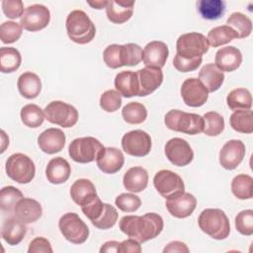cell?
Returning <instances> with one entry per match:
<instances>
[{
  "instance_id": "obj_1",
  "label": "cell",
  "mask_w": 253,
  "mask_h": 253,
  "mask_svg": "<svg viewBox=\"0 0 253 253\" xmlns=\"http://www.w3.org/2000/svg\"><path fill=\"white\" fill-rule=\"evenodd\" d=\"M163 225V218L155 212H147L144 215H125L119 222L120 229L139 243L158 236Z\"/></svg>"
},
{
  "instance_id": "obj_2",
  "label": "cell",
  "mask_w": 253,
  "mask_h": 253,
  "mask_svg": "<svg viewBox=\"0 0 253 253\" xmlns=\"http://www.w3.org/2000/svg\"><path fill=\"white\" fill-rule=\"evenodd\" d=\"M69 39L79 44L90 42L96 34V28L88 15L82 10L71 11L65 22Z\"/></svg>"
},
{
  "instance_id": "obj_3",
  "label": "cell",
  "mask_w": 253,
  "mask_h": 253,
  "mask_svg": "<svg viewBox=\"0 0 253 253\" xmlns=\"http://www.w3.org/2000/svg\"><path fill=\"white\" fill-rule=\"evenodd\" d=\"M198 224L203 232L213 239H225L230 232V224L225 212L219 209H206L199 217Z\"/></svg>"
},
{
  "instance_id": "obj_4",
  "label": "cell",
  "mask_w": 253,
  "mask_h": 253,
  "mask_svg": "<svg viewBox=\"0 0 253 253\" xmlns=\"http://www.w3.org/2000/svg\"><path fill=\"white\" fill-rule=\"evenodd\" d=\"M164 123L169 129L187 134H198L204 130L203 117L180 110L169 111L165 115Z\"/></svg>"
},
{
  "instance_id": "obj_5",
  "label": "cell",
  "mask_w": 253,
  "mask_h": 253,
  "mask_svg": "<svg viewBox=\"0 0 253 253\" xmlns=\"http://www.w3.org/2000/svg\"><path fill=\"white\" fill-rule=\"evenodd\" d=\"M5 170L9 178L20 184L30 183L36 174L33 160L24 153H14L8 157Z\"/></svg>"
},
{
  "instance_id": "obj_6",
  "label": "cell",
  "mask_w": 253,
  "mask_h": 253,
  "mask_svg": "<svg viewBox=\"0 0 253 253\" xmlns=\"http://www.w3.org/2000/svg\"><path fill=\"white\" fill-rule=\"evenodd\" d=\"M103 144L95 137L84 136L73 139L68 147L70 158L78 163H90L97 159Z\"/></svg>"
},
{
  "instance_id": "obj_7",
  "label": "cell",
  "mask_w": 253,
  "mask_h": 253,
  "mask_svg": "<svg viewBox=\"0 0 253 253\" xmlns=\"http://www.w3.org/2000/svg\"><path fill=\"white\" fill-rule=\"evenodd\" d=\"M209 48V41L201 33L184 34L176 42L177 54L187 59L202 57L203 54L208 52Z\"/></svg>"
},
{
  "instance_id": "obj_8",
  "label": "cell",
  "mask_w": 253,
  "mask_h": 253,
  "mask_svg": "<svg viewBox=\"0 0 253 253\" xmlns=\"http://www.w3.org/2000/svg\"><path fill=\"white\" fill-rule=\"evenodd\" d=\"M58 227L63 237L73 244H82L89 236L87 224L75 212L64 213L58 221Z\"/></svg>"
},
{
  "instance_id": "obj_9",
  "label": "cell",
  "mask_w": 253,
  "mask_h": 253,
  "mask_svg": "<svg viewBox=\"0 0 253 253\" xmlns=\"http://www.w3.org/2000/svg\"><path fill=\"white\" fill-rule=\"evenodd\" d=\"M45 119L62 127H71L78 122V111L62 101H52L43 110Z\"/></svg>"
},
{
  "instance_id": "obj_10",
  "label": "cell",
  "mask_w": 253,
  "mask_h": 253,
  "mask_svg": "<svg viewBox=\"0 0 253 253\" xmlns=\"http://www.w3.org/2000/svg\"><path fill=\"white\" fill-rule=\"evenodd\" d=\"M153 185L156 191L166 200L185 192V185L182 178L175 172L167 169L160 170L155 174Z\"/></svg>"
},
{
  "instance_id": "obj_11",
  "label": "cell",
  "mask_w": 253,
  "mask_h": 253,
  "mask_svg": "<svg viewBox=\"0 0 253 253\" xmlns=\"http://www.w3.org/2000/svg\"><path fill=\"white\" fill-rule=\"evenodd\" d=\"M151 137L141 129H134L126 132L122 138V147L124 151L131 156L142 157L151 150Z\"/></svg>"
},
{
  "instance_id": "obj_12",
  "label": "cell",
  "mask_w": 253,
  "mask_h": 253,
  "mask_svg": "<svg viewBox=\"0 0 253 253\" xmlns=\"http://www.w3.org/2000/svg\"><path fill=\"white\" fill-rule=\"evenodd\" d=\"M50 21V12L48 8L42 4L30 5L25 9L20 19L22 28L30 32H38L44 29Z\"/></svg>"
},
{
  "instance_id": "obj_13",
  "label": "cell",
  "mask_w": 253,
  "mask_h": 253,
  "mask_svg": "<svg viewBox=\"0 0 253 253\" xmlns=\"http://www.w3.org/2000/svg\"><path fill=\"white\" fill-rule=\"evenodd\" d=\"M165 155L167 159L175 166L183 167L190 164L194 158V151L187 140L174 137L165 144Z\"/></svg>"
},
{
  "instance_id": "obj_14",
  "label": "cell",
  "mask_w": 253,
  "mask_h": 253,
  "mask_svg": "<svg viewBox=\"0 0 253 253\" xmlns=\"http://www.w3.org/2000/svg\"><path fill=\"white\" fill-rule=\"evenodd\" d=\"M181 96L184 103L189 107L203 106L209 97V92L198 78L186 79L181 87Z\"/></svg>"
},
{
  "instance_id": "obj_15",
  "label": "cell",
  "mask_w": 253,
  "mask_h": 253,
  "mask_svg": "<svg viewBox=\"0 0 253 253\" xmlns=\"http://www.w3.org/2000/svg\"><path fill=\"white\" fill-rule=\"evenodd\" d=\"M138 96L144 97L153 93L163 82V72L160 68L145 66L136 72Z\"/></svg>"
},
{
  "instance_id": "obj_16",
  "label": "cell",
  "mask_w": 253,
  "mask_h": 253,
  "mask_svg": "<svg viewBox=\"0 0 253 253\" xmlns=\"http://www.w3.org/2000/svg\"><path fill=\"white\" fill-rule=\"evenodd\" d=\"M245 152V145L241 140H228L219 151V163L224 169L233 170L242 162Z\"/></svg>"
},
{
  "instance_id": "obj_17",
  "label": "cell",
  "mask_w": 253,
  "mask_h": 253,
  "mask_svg": "<svg viewBox=\"0 0 253 253\" xmlns=\"http://www.w3.org/2000/svg\"><path fill=\"white\" fill-rule=\"evenodd\" d=\"M165 206L171 215L177 218L190 216L197 207L196 198L190 193H182L174 198L167 199Z\"/></svg>"
},
{
  "instance_id": "obj_18",
  "label": "cell",
  "mask_w": 253,
  "mask_h": 253,
  "mask_svg": "<svg viewBox=\"0 0 253 253\" xmlns=\"http://www.w3.org/2000/svg\"><path fill=\"white\" fill-rule=\"evenodd\" d=\"M169 55V49L165 42L152 41L148 42L142 50V61L145 66L162 68Z\"/></svg>"
},
{
  "instance_id": "obj_19",
  "label": "cell",
  "mask_w": 253,
  "mask_h": 253,
  "mask_svg": "<svg viewBox=\"0 0 253 253\" xmlns=\"http://www.w3.org/2000/svg\"><path fill=\"white\" fill-rule=\"evenodd\" d=\"M97 166L107 174H115L124 166L125 157L123 152L116 147H104L98 155Z\"/></svg>"
},
{
  "instance_id": "obj_20",
  "label": "cell",
  "mask_w": 253,
  "mask_h": 253,
  "mask_svg": "<svg viewBox=\"0 0 253 253\" xmlns=\"http://www.w3.org/2000/svg\"><path fill=\"white\" fill-rule=\"evenodd\" d=\"M64 132L55 127H50L43 130L38 137V144L42 151L47 154H54L63 149L65 145Z\"/></svg>"
},
{
  "instance_id": "obj_21",
  "label": "cell",
  "mask_w": 253,
  "mask_h": 253,
  "mask_svg": "<svg viewBox=\"0 0 253 253\" xmlns=\"http://www.w3.org/2000/svg\"><path fill=\"white\" fill-rule=\"evenodd\" d=\"M242 63L241 51L232 45L219 48L214 57V64L223 72L236 70Z\"/></svg>"
},
{
  "instance_id": "obj_22",
  "label": "cell",
  "mask_w": 253,
  "mask_h": 253,
  "mask_svg": "<svg viewBox=\"0 0 253 253\" xmlns=\"http://www.w3.org/2000/svg\"><path fill=\"white\" fill-rule=\"evenodd\" d=\"M42 213L41 204L32 198H22L14 208L15 216L25 224L37 221Z\"/></svg>"
},
{
  "instance_id": "obj_23",
  "label": "cell",
  "mask_w": 253,
  "mask_h": 253,
  "mask_svg": "<svg viewBox=\"0 0 253 253\" xmlns=\"http://www.w3.org/2000/svg\"><path fill=\"white\" fill-rule=\"evenodd\" d=\"M133 1H108V5L106 7L107 18L114 24H124L131 18L133 13Z\"/></svg>"
},
{
  "instance_id": "obj_24",
  "label": "cell",
  "mask_w": 253,
  "mask_h": 253,
  "mask_svg": "<svg viewBox=\"0 0 253 253\" xmlns=\"http://www.w3.org/2000/svg\"><path fill=\"white\" fill-rule=\"evenodd\" d=\"M70 197L76 205L80 207L86 206L97 197L96 188L90 180L78 179L70 188Z\"/></svg>"
},
{
  "instance_id": "obj_25",
  "label": "cell",
  "mask_w": 253,
  "mask_h": 253,
  "mask_svg": "<svg viewBox=\"0 0 253 253\" xmlns=\"http://www.w3.org/2000/svg\"><path fill=\"white\" fill-rule=\"evenodd\" d=\"M71 173V167L67 160L62 157H55L49 160L45 168V176L51 184L58 185L66 182Z\"/></svg>"
},
{
  "instance_id": "obj_26",
  "label": "cell",
  "mask_w": 253,
  "mask_h": 253,
  "mask_svg": "<svg viewBox=\"0 0 253 253\" xmlns=\"http://www.w3.org/2000/svg\"><path fill=\"white\" fill-rule=\"evenodd\" d=\"M26 231L25 223L15 216L9 217L3 221L1 235L9 245H17L24 239Z\"/></svg>"
},
{
  "instance_id": "obj_27",
  "label": "cell",
  "mask_w": 253,
  "mask_h": 253,
  "mask_svg": "<svg viewBox=\"0 0 253 253\" xmlns=\"http://www.w3.org/2000/svg\"><path fill=\"white\" fill-rule=\"evenodd\" d=\"M124 187L133 193L142 192L148 183V173L140 166H134L129 168L124 175L123 178Z\"/></svg>"
},
{
  "instance_id": "obj_28",
  "label": "cell",
  "mask_w": 253,
  "mask_h": 253,
  "mask_svg": "<svg viewBox=\"0 0 253 253\" xmlns=\"http://www.w3.org/2000/svg\"><path fill=\"white\" fill-rule=\"evenodd\" d=\"M199 80L203 83L208 92H214L221 87L224 81V74L215 64L208 63L201 68Z\"/></svg>"
},
{
  "instance_id": "obj_29",
  "label": "cell",
  "mask_w": 253,
  "mask_h": 253,
  "mask_svg": "<svg viewBox=\"0 0 253 253\" xmlns=\"http://www.w3.org/2000/svg\"><path fill=\"white\" fill-rule=\"evenodd\" d=\"M20 94L26 99L37 98L42 90V81L40 77L31 71L22 73L17 82Z\"/></svg>"
},
{
  "instance_id": "obj_30",
  "label": "cell",
  "mask_w": 253,
  "mask_h": 253,
  "mask_svg": "<svg viewBox=\"0 0 253 253\" xmlns=\"http://www.w3.org/2000/svg\"><path fill=\"white\" fill-rule=\"evenodd\" d=\"M116 90L126 98L138 96L136 73L126 70L119 72L115 77Z\"/></svg>"
},
{
  "instance_id": "obj_31",
  "label": "cell",
  "mask_w": 253,
  "mask_h": 253,
  "mask_svg": "<svg viewBox=\"0 0 253 253\" xmlns=\"http://www.w3.org/2000/svg\"><path fill=\"white\" fill-rule=\"evenodd\" d=\"M230 126L237 132L252 133L253 132V113L249 110L234 111L229 119Z\"/></svg>"
},
{
  "instance_id": "obj_32",
  "label": "cell",
  "mask_w": 253,
  "mask_h": 253,
  "mask_svg": "<svg viewBox=\"0 0 253 253\" xmlns=\"http://www.w3.org/2000/svg\"><path fill=\"white\" fill-rule=\"evenodd\" d=\"M226 103L232 111L249 110L252 107V96L248 89L236 88L228 93Z\"/></svg>"
},
{
  "instance_id": "obj_33",
  "label": "cell",
  "mask_w": 253,
  "mask_h": 253,
  "mask_svg": "<svg viewBox=\"0 0 253 253\" xmlns=\"http://www.w3.org/2000/svg\"><path fill=\"white\" fill-rule=\"evenodd\" d=\"M22 62V56L15 47L3 46L0 48V70L2 73L16 71Z\"/></svg>"
},
{
  "instance_id": "obj_34",
  "label": "cell",
  "mask_w": 253,
  "mask_h": 253,
  "mask_svg": "<svg viewBox=\"0 0 253 253\" xmlns=\"http://www.w3.org/2000/svg\"><path fill=\"white\" fill-rule=\"evenodd\" d=\"M232 194L239 200H249L253 197V178L246 174L236 175L231 182Z\"/></svg>"
},
{
  "instance_id": "obj_35",
  "label": "cell",
  "mask_w": 253,
  "mask_h": 253,
  "mask_svg": "<svg viewBox=\"0 0 253 253\" xmlns=\"http://www.w3.org/2000/svg\"><path fill=\"white\" fill-rule=\"evenodd\" d=\"M198 11L206 20H217L222 17L225 3L222 0H200L197 2Z\"/></svg>"
},
{
  "instance_id": "obj_36",
  "label": "cell",
  "mask_w": 253,
  "mask_h": 253,
  "mask_svg": "<svg viewBox=\"0 0 253 253\" xmlns=\"http://www.w3.org/2000/svg\"><path fill=\"white\" fill-rule=\"evenodd\" d=\"M226 26L231 28L237 35V39H244L250 36L252 32V22L240 12L232 13L226 20Z\"/></svg>"
},
{
  "instance_id": "obj_37",
  "label": "cell",
  "mask_w": 253,
  "mask_h": 253,
  "mask_svg": "<svg viewBox=\"0 0 253 253\" xmlns=\"http://www.w3.org/2000/svg\"><path fill=\"white\" fill-rule=\"evenodd\" d=\"M122 116L126 123L130 125H138L145 121L147 111L143 104L138 102H130L123 108Z\"/></svg>"
},
{
  "instance_id": "obj_38",
  "label": "cell",
  "mask_w": 253,
  "mask_h": 253,
  "mask_svg": "<svg viewBox=\"0 0 253 253\" xmlns=\"http://www.w3.org/2000/svg\"><path fill=\"white\" fill-rule=\"evenodd\" d=\"M207 39L209 41L210 45L217 47L228 43L234 39H237V35L231 28H229L226 25H223L211 29L209 32Z\"/></svg>"
},
{
  "instance_id": "obj_39",
  "label": "cell",
  "mask_w": 253,
  "mask_h": 253,
  "mask_svg": "<svg viewBox=\"0 0 253 253\" xmlns=\"http://www.w3.org/2000/svg\"><path fill=\"white\" fill-rule=\"evenodd\" d=\"M21 120L29 127H39L44 120L43 111L35 104H28L21 109Z\"/></svg>"
},
{
  "instance_id": "obj_40",
  "label": "cell",
  "mask_w": 253,
  "mask_h": 253,
  "mask_svg": "<svg viewBox=\"0 0 253 253\" xmlns=\"http://www.w3.org/2000/svg\"><path fill=\"white\" fill-rule=\"evenodd\" d=\"M204 133L209 136H216L224 129V120L216 112H208L204 115Z\"/></svg>"
},
{
  "instance_id": "obj_41",
  "label": "cell",
  "mask_w": 253,
  "mask_h": 253,
  "mask_svg": "<svg viewBox=\"0 0 253 253\" xmlns=\"http://www.w3.org/2000/svg\"><path fill=\"white\" fill-rule=\"evenodd\" d=\"M23 194L22 192L13 187V186H6L1 189L0 192V207L3 211L11 212L14 211L16 204L22 199Z\"/></svg>"
},
{
  "instance_id": "obj_42",
  "label": "cell",
  "mask_w": 253,
  "mask_h": 253,
  "mask_svg": "<svg viewBox=\"0 0 253 253\" xmlns=\"http://www.w3.org/2000/svg\"><path fill=\"white\" fill-rule=\"evenodd\" d=\"M118 216L119 214L116 208L105 203L103 211H101L100 215L94 221H92V224L99 229H109L116 224Z\"/></svg>"
},
{
  "instance_id": "obj_43",
  "label": "cell",
  "mask_w": 253,
  "mask_h": 253,
  "mask_svg": "<svg viewBox=\"0 0 253 253\" xmlns=\"http://www.w3.org/2000/svg\"><path fill=\"white\" fill-rule=\"evenodd\" d=\"M21 24L13 21H7L1 24L0 39L3 43H13L22 36Z\"/></svg>"
},
{
  "instance_id": "obj_44",
  "label": "cell",
  "mask_w": 253,
  "mask_h": 253,
  "mask_svg": "<svg viewBox=\"0 0 253 253\" xmlns=\"http://www.w3.org/2000/svg\"><path fill=\"white\" fill-rule=\"evenodd\" d=\"M103 58L106 65L110 68L116 69L124 66L123 63V45L122 44H110L108 45L104 52Z\"/></svg>"
},
{
  "instance_id": "obj_45",
  "label": "cell",
  "mask_w": 253,
  "mask_h": 253,
  "mask_svg": "<svg viewBox=\"0 0 253 253\" xmlns=\"http://www.w3.org/2000/svg\"><path fill=\"white\" fill-rule=\"evenodd\" d=\"M116 206L125 212H133L137 211L141 205L139 197L130 193H123L116 198Z\"/></svg>"
},
{
  "instance_id": "obj_46",
  "label": "cell",
  "mask_w": 253,
  "mask_h": 253,
  "mask_svg": "<svg viewBox=\"0 0 253 253\" xmlns=\"http://www.w3.org/2000/svg\"><path fill=\"white\" fill-rule=\"evenodd\" d=\"M121 106L122 97L117 90H107L100 97V107L106 112H116Z\"/></svg>"
},
{
  "instance_id": "obj_47",
  "label": "cell",
  "mask_w": 253,
  "mask_h": 253,
  "mask_svg": "<svg viewBox=\"0 0 253 253\" xmlns=\"http://www.w3.org/2000/svg\"><path fill=\"white\" fill-rule=\"evenodd\" d=\"M142 60V48L136 43L123 44L124 66H134Z\"/></svg>"
},
{
  "instance_id": "obj_48",
  "label": "cell",
  "mask_w": 253,
  "mask_h": 253,
  "mask_svg": "<svg viewBox=\"0 0 253 253\" xmlns=\"http://www.w3.org/2000/svg\"><path fill=\"white\" fill-rule=\"evenodd\" d=\"M235 228L243 235L253 234V211L245 210L237 213L235 217Z\"/></svg>"
},
{
  "instance_id": "obj_49",
  "label": "cell",
  "mask_w": 253,
  "mask_h": 253,
  "mask_svg": "<svg viewBox=\"0 0 253 253\" xmlns=\"http://www.w3.org/2000/svg\"><path fill=\"white\" fill-rule=\"evenodd\" d=\"M1 6L3 13L10 19L22 17L25 12L24 5L21 0H3Z\"/></svg>"
},
{
  "instance_id": "obj_50",
  "label": "cell",
  "mask_w": 253,
  "mask_h": 253,
  "mask_svg": "<svg viewBox=\"0 0 253 253\" xmlns=\"http://www.w3.org/2000/svg\"><path fill=\"white\" fill-rule=\"evenodd\" d=\"M202 60V57H196L193 59L183 58L176 53L173 58V65L180 72H190L196 70L201 65Z\"/></svg>"
},
{
  "instance_id": "obj_51",
  "label": "cell",
  "mask_w": 253,
  "mask_h": 253,
  "mask_svg": "<svg viewBox=\"0 0 253 253\" xmlns=\"http://www.w3.org/2000/svg\"><path fill=\"white\" fill-rule=\"evenodd\" d=\"M29 253H52V248L50 245V242L42 236L36 237L30 242Z\"/></svg>"
},
{
  "instance_id": "obj_52",
  "label": "cell",
  "mask_w": 253,
  "mask_h": 253,
  "mask_svg": "<svg viewBox=\"0 0 253 253\" xmlns=\"http://www.w3.org/2000/svg\"><path fill=\"white\" fill-rule=\"evenodd\" d=\"M139 253L141 252V246L138 241L132 238H128L120 242V253Z\"/></svg>"
},
{
  "instance_id": "obj_53",
  "label": "cell",
  "mask_w": 253,
  "mask_h": 253,
  "mask_svg": "<svg viewBox=\"0 0 253 253\" xmlns=\"http://www.w3.org/2000/svg\"><path fill=\"white\" fill-rule=\"evenodd\" d=\"M188 253L189 252V248L188 246L182 242V241H172L170 243H168L164 249H163V253Z\"/></svg>"
},
{
  "instance_id": "obj_54",
  "label": "cell",
  "mask_w": 253,
  "mask_h": 253,
  "mask_svg": "<svg viewBox=\"0 0 253 253\" xmlns=\"http://www.w3.org/2000/svg\"><path fill=\"white\" fill-rule=\"evenodd\" d=\"M101 253H119L120 252V242L118 241H107L100 248Z\"/></svg>"
},
{
  "instance_id": "obj_55",
  "label": "cell",
  "mask_w": 253,
  "mask_h": 253,
  "mask_svg": "<svg viewBox=\"0 0 253 253\" xmlns=\"http://www.w3.org/2000/svg\"><path fill=\"white\" fill-rule=\"evenodd\" d=\"M92 8L94 9H103V8H106L107 5H108V1H88L87 2Z\"/></svg>"
},
{
  "instance_id": "obj_56",
  "label": "cell",
  "mask_w": 253,
  "mask_h": 253,
  "mask_svg": "<svg viewBox=\"0 0 253 253\" xmlns=\"http://www.w3.org/2000/svg\"><path fill=\"white\" fill-rule=\"evenodd\" d=\"M1 139H2V146H1V153L5 151V148L7 145H9V138L8 136L6 135L5 131L2 130L1 131Z\"/></svg>"
}]
</instances>
